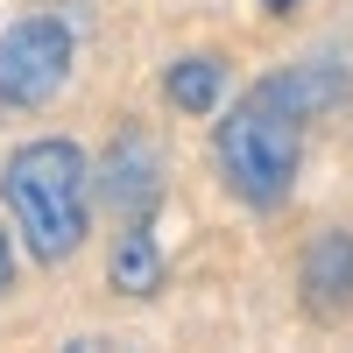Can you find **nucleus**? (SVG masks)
<instances>
[{"instance_id":"nucleus-6","label":"nucleus","mask_w":353,"mask_h":353,"mask_svg":"<svg viewBox=\"0 0 353 353\" xmlns=\"http://www.w3.org/2000/svg\"><path fill=\"white\" fill-rule=\"evenodd\" d=\"M261 92L283 99L297 121H311V113H325V106L346 99V71H339V64H290V71H276V78H261Z\"/></svg>"},{"instance_id":"nucleus-2","label":"nucleus","mask_w":353,"mask_h":353,"mask_svg":"<svg viewBox=\"0 0 353 353\" xmlns=\"http://www.w3.org/2000/svg\"><path fill=\"white\" fill-rule=\"evenodd\" d=\"M297 163H304V121L254 85V92L219 121V170H226V184L241 191L248 205L269 212V205L290 198Z\"/></svg>"},{"instance_id":"nucleus-10","label":"nucleus","mask_w":353,"mask_h":353,"mask_svg":"<svg viewBox=\"0 0 353 353\" xmlns=\"http://www.w3.org/2000/svg\"><path fill=\"white\" fill-rule=\"evenodd\" d=\"M261 8H276V14H283V8H297V0H261Z\"/></svg>"},{"instance_id":"nucleus-5","label":"nucleus","mask_w":353,"mask_h":353,"mask_svg":"<svg viewBox=\"0 0 353 353\" xmlns=\"http://www.w3.org/2000/svg\"><path fill=\"white\" fill-rule=\"evenodd\" d=\"M99 191L121 205V212H134V219H149L156 212V198H163V156H156V141L149 134H121L106 149V170H99Z\"/></svg>"},{"instance_id":"nucleus-4","label":"nucleus","mask_w":353,"mask_h":353,"mask_svg":"<svg viewBox=\"0 0 353 353\" xmlns=\"http://www.w3.org/2000/svg\"><path fill=\"white\" fill-rule=\"evenodd\" d=\"M304 304L311 318H346L353 311V233L346 226H325V233H311V248H304Z\"/></svg>"},{"instance_id":"nucleus-3","label":"nucleus","mask_w":353,"mask_h":353,"mask_svg":"<svg viewBox=\"0 0 353 353\" xmlns=\"http://www.w3.org/2000/svg\"><path fill=\"white\" fill-rule=\"evenodd\" d=\"M71 78V28L50 14H28L0 36V99L8 106H43Z\"/></svg>"},{"instance_id":"nucleus-9","label":"nucleus","mask_w":353,"mask_h":353,"mask_svg":"<svg viewBox=\"0 0 353 353\" xmlns=\"http://www.w3.org/2000/svg\"><path fill=\"white\" fill-rule=\"evenodd\" d=\"M8 276H14V254H8V233H0V297H8Z\"/></svg>"},{"instance_id":"nucleus-1","label":"nucleus","mask_w":353,"mask_h":353,"mask_svg":"<svg viewBox=\"0 0 353 353\" xmlns=\"http://www.w3.org/2000/svg\"><path fill=\"white\" fill-rule=\"evenodd\" d=\"M0 191L14 205V226L28 233L36 261H71L85 248V219H92V170L71 141H28L8 156Z\"/></svg>"},{"instance_id":"nucleus-7","label":"nucleus","mask_w":353,"mask_h":353,"mask_svg":"<svg viewBox=\"0 0 353 353\" xmlns=\"http://www.w3.org/2000/svg\"><path fill=\"white\" fill-rule=\"evenodd\" d=\"M106 283H113V290H128V297H156V290H163V248H156L149 219H134L121 241H113Z\"/></svg>"},{"instance_id":"nucleus-8","label":"nucleus","mask_w":353,"mask_h":353,"mask_svg":"<svg viewBox=\"0 0 353 353\" xmlns=\"http://www.w3.org/2000/svg\"><path fill=\"white\" fill-rule=\"evenodd\" d=\"M170 99L184 106V113H212L219 106V85H226V71L212 64V57H184V64H170Z\"/></svg>"}]
</instances>
